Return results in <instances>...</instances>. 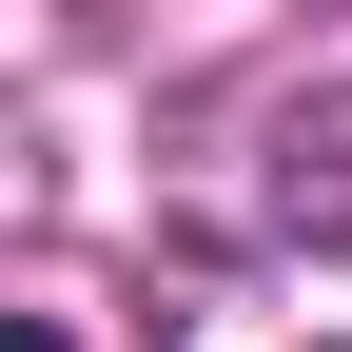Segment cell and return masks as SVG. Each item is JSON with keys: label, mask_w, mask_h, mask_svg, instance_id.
Wrapping results in <instances>:
<instances>
[{"label": "cell", "mask_w": 352, "mask_h": 352, "mask_svg": "<svg viewBox=\"0 0 352 352\" xmlns=\"http://www.w3.org/2000/svg\"><path fill=\"white\" fill-rule=\"evenodd\" d=\"M20 352H59V333H20Z\"/></svg>", "instance_id": "cell-1"}]
</instances>
